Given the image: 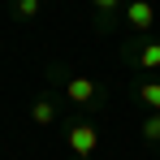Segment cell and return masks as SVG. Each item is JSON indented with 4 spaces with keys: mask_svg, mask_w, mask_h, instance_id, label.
Instances as JSON below:
<instances>
[{
    "mask_svg": "<svg viewBox=\"0 0 160 160\" xmlns=\"http://www.w3.org/2000/svg\"><path fill=\"white\" fill-rule=\"evenodd\" d=\"M48 87L61 91V95L69 100V112H78V117H95V112L108 108V87L104 82L87 78V74H74V69L61 65V61H48Z\"/></svg>",
    "mask_w": 160,
    "mask_h": 160,
    "instance_id": "obj_1",
    "label": "cell"
},
{
    "mask_svg": "<svg viewBox=\"0 0 160 160\" xmlns=\"http://www.w3.org/2000/svg\"><path fill=\"white\" fill-rule=\"evenodd\" d=\"M61 134H65V152H69V160H95V152H100V126H95L91 117L69 112L65 126H61Z\"/></svg>",
    "mask_w": 160,
    "mask_h": 160,
    "instance_id": "obj_2",
    "label": "cell"
},
{
    "mask_svg": "<svg viewBox=\"0 0 160 160\" xmlns=\"http://www.w3.org/2000/svg\"><path fill=\"white\" fill-rule=\"evenodd\" d=\"M117 56H121L126 69L156 74V69H160V39H156V35H126L121 48H117Z\"/></svg>",
    "mask_w": 160,
    "mask_h": 160,
    "instance_id": "obj_3",
    "label": "cell"
},
{
    "mask_svg": "<svg viewBox=\"0 0 160 160\" xmlns=\"http://www.w3.org/2000/svg\"><path fill=\"white\" fill-rule=\"evenodd\" d=\"M26 117H30V126H39V130H52L56 121H65V117H61V100H56V91H52V87L30 95Z\"/></svg>",
    "mask_w": 160,
    "mask_h": 160,
    "instance_id": "obj_4",
    "label": "cell"
},
{
    "mask_svg": "<svg viewBox=\"0 0 160 160\" xmlns=\"http://www.w3.org/2000/svg\"><path fill=\"white\" fill-rule=\"evenodd\" d=\"M91 4V30L95 35H112L117 22H126V0H87Z\"/></svg>",
    "mask_w": 160,
    "mask_h": 160,
    "instance_id": "obj_5",
    "label": "cell"
},
{
    "mask_svg": "<svg viewBox=\"0 0 160 160\" xmlns=\"http://www.w3.org/2000/svg\"><path fill=\"white\" fill-rule=\"evenodd\" d=\"M126 26H130V35H152V26H156L152 0H126Z\"/></svg>",
    "mask_w": 160,
    "mask_h": 160,
    "instance_id": "obj_6",
    "label": "cell"
},
{
    "mask_svg": "<svg viewBox=\"0 0 160 160\" xmlns=\"http://www.w3.org/2000/svg\"><path fill=\"white\" fill-rule=\"evenodd\" d=\"M130 95L147 108V112H160V74H138V78L130 82Z\"/></svg>",
    "mask_w": 160,
    "mask_h": 160,
    "instance_id": "obj_7",
    "label": "cell"
},
{
    "mask_svg": "<svg viewBox=\"0 0 160 160\" xmlns=\"http://www.w3.org/2000/svg\"><path fill=\"white\" fill-rule=\"evenodd\" d=\"M138 138L160 156V112H143V121H138Z\"/></svg>",
    "mask_w": 160,
    "mask_h": 160,
    "instance_id": "obj_8",
    "label": "cell"
},
{
    "mask_svg": "<svg viewBox=\"0 0 160 160\" xmlns=\"http://www.w3.org/2000/svg\"><path fill=\"white\" fill-rule=\"evenodd\" d=\"M4 4H9L13 22H35V18H39V9H43V0H4Z\"/></svg>",
    "mask_w": 160,
    "mask_h": 160,
    "instance_id": "obj_9",
    "label": "cell"
}]
</instances>
